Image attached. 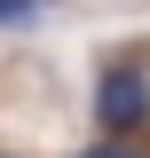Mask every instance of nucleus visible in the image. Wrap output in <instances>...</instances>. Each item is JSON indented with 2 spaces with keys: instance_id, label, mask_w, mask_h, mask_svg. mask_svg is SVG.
Masks as SVG:
<instances>
[{
  "instance_id": "nucleus-2",
  "label": "nucleus",
  "mask_w": 150,
  "mask_h": 158,
  "mask_svg": "<svg viewBox=\"0 0 150 158\" xmlns=\"http://www.w3.org/2000/svg\"><path fill=\"white\" fill-rule=\"evenodd\" d=\"M79 158H142V150H134L127 135H103V142H87V150H79Z\"/></svg>"
},
{
  "instance_id": "nucleus-1",
  "label": "nucleus",
  "mask_w": 150,
  "mask_h": 158,
  "mask_svg": "<svg viewBox=\"0 0 150 158\" xmlns=\"http://www.w3.org/2000/svg\"><path fill=\"white\" fill-rule=\"evenodd\" d=\"M95 127H103V135L150 127V71L142 63H111V71L95 79Z\"/></svg>"
},
{
  "instance_id": "nucleus-3",
  "label": "nucleus",
  "mask_w": 150,
  "mask_h": 158,
  "mask_svg": "<svg viewBox=\"0 0 150 158\" xmlns=\"http://www.w3.org/2000/svg\"><path fill=\"white\" fill-rule=\"evenodd\" d=\"M40 8H48V0H0V24H32Z\"/></svg>"
}]
</instances>
